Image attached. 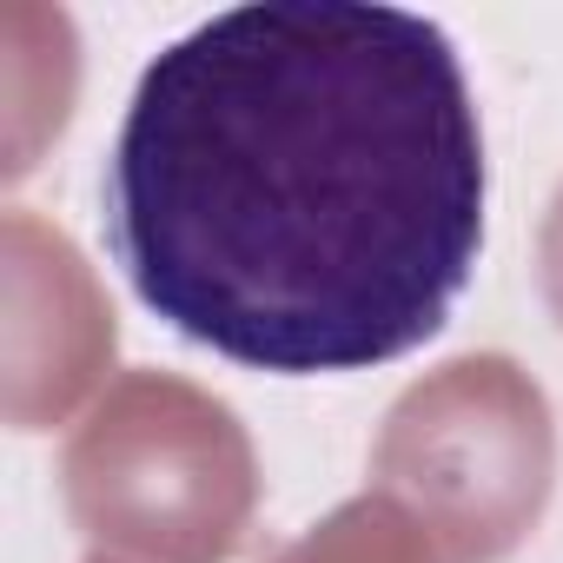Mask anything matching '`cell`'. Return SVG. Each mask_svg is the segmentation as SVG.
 Listing matches in <instances>:
<instances>
[{
  "label": "cell",
  "mask_w": 563,
  "mask_h": 563,
  "mask_svg": "<svg viewBox=\"0 0 563 563\" xmlns=\"http://www.w3.org/2000/svg\"><path fill=\"white\" fill-rule=\"evenodd\" d=\"M484 126L451 34L365 0H265L140 74L107 245L232 365L372 372L444 332L484 252Z\"/></svg>",
  "instance_id": "6da1fadb"
}]
</instances>
